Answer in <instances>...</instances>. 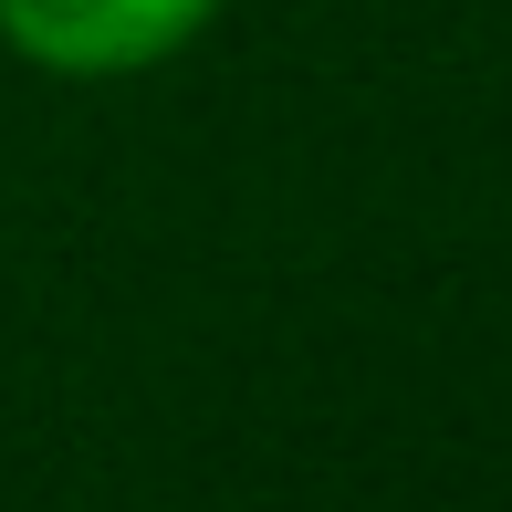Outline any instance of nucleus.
<instances>
[{
    "label": "nucleus",
    "mask_w": 512,
    "mask_h": 512,
    "mask_svg": "<svg viewBox=\"0 0 512 512\" xmlns=\"http://www.w3.org/2000/svg\"><path fill=\"white\" fill-rule=\"evenodd\" d=\"M220 0H0V42L63 84H115L189 53Z\"/></svg>",
    "instance_id": "f257e3e1"
}]
</instances>
